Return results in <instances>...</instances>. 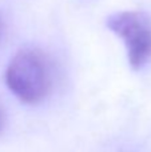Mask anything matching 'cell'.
I'll use <instances>...</instances> for the list:
<instances>
[{"label": "cell", "mask_w": 151, "mask_h": 152, "mask_svg": "<svg viewBox=\"0 0 151 152\" xmlns=\"http://www.w3.org/2000/svg\"><path fill=\"white\" fill-rule=\"evenodd\" d=\"M3 29H4V24H3V19H1V16H0V37H1V35H3Z\"/></svg>", "instance_id": "cell-4"}, {"label": "cell", "mask_w": 151, "mask_h": 152, "mask_svg": "<svg viewBox=\"0 0 151 152\" xmlns=\"http://www.w3.org/2000/svg\"><path fill=\"white\" fill-rule=\"evenodd\" d=\"M4 127H5V113L3 107L0 105V134L4 131Z\"/></svg>", "instance_id": "cell-3"}, {"label": "cell", "mask_w": 151, "mask_h": 152, "mask_svg": "<svg viewBox=\"0 0 151 152\" xmlns=\"http://www.w3.org/2000/svg\"><path fill=\"white\" fill-rule=\"evenodd\" d=\"M5 83L13 95L27 104L45 99L52 86L51 67L47 58L35 48L20 50L8 64Z\"/></svg>", "instance_id": "cell-1"}, {"label": "cell", "mask_w": 151, "mask_h": 152, "mask_svg": "<svg viewBox=\"0 0 151 152\" xmlns=\"http://www.w3.org/2000/svg\"><path fill=\"white\" fill-rule=\"evenodd\" d=\"M107 27L125 42L128 63L141 69L151 59V18L141 11H123L111 15Z\"/></svg>", "instance_id": "cell-2"}]
</instances>
